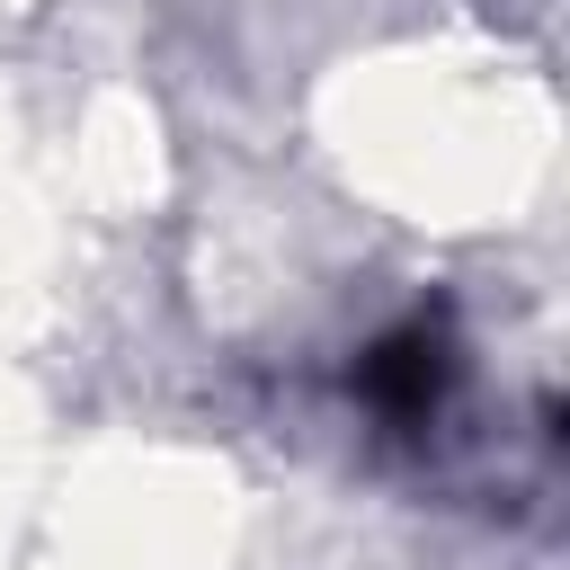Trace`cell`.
Instances as JSON below:
<instances>
[{
    "instance_id": "obj_1",
    "label": "cell",
    "mask_w": 570,
    "mask_h": 570,
    "mask_svg": "<svg viewBox=\"0 0 570 570\" xmlns=\"http://www.w3.org/2000/svg\"><path fill=\"white\" fill-rule=\"evenodd\" d=\"M347 392H356L392 436H419V428L445 410V392H454V338H445V312H410V321H392V330L356 356Z\"/></svg>"
}]
</instances>
